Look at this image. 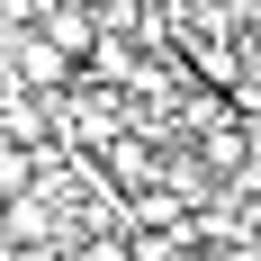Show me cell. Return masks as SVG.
<instances>
[{
    "label": "cell",
    "mask_w": 261,
    "mask_h": 261,
    "mask_svg": "<svg viewBox=\"0 0 261 261\" xmlns=\"http://www.w3.org/2000/svg\"><path fill=\"white\" fill-rule=\"evenodd\" d=\"M0 63H9V81H18V90H36V99H54V90L72 81V54L54 45V36H45V27H36V18H27L18 36L0 45Z\"/></svg>",
    "instance_id": "cell-1"
},
{
    "label": "cell",
    "mask_w": 261,
    "mask_h": 261,
    "mask_svg": "<svg viewBox=\"0 0 261 261\" xmlns=\"http://www.w3.org/2000/svg\"><path fill=\"white\" fill-rule=\"evenodd\" d=\"M36 27H45L54 45L72 54V63H81V45L99 36V27H90V9H81V0H36Z\"/></svg>",
    "instance_id": "cell-2"
},
{
    "label": "cell",
    "mask_w": 261,
    "mask_h": 261,
    "mask_svg": "<svg viewBox=\"0 0 261 261\" xmlns=\"http://www.w3.org/2000/svg\"><path fill=\"white\" fill-rule=\"evenodd\" d=\"M63 261H135V252H126V234H81Z\"/></svg>",
    "instance_id": "cell-3"
}]
</instances>
